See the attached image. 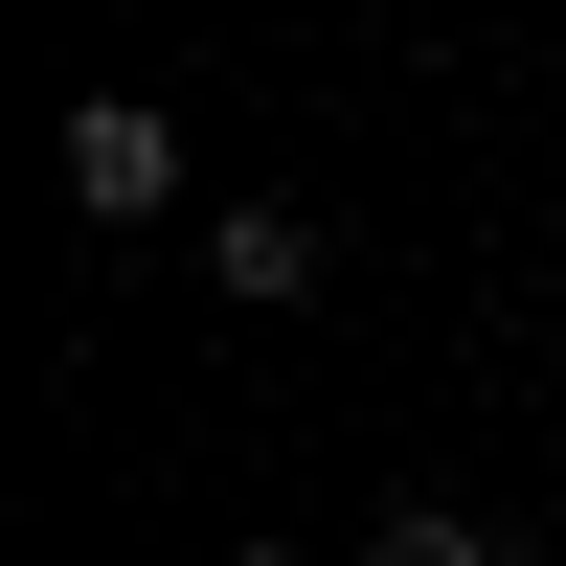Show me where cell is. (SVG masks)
Returning <instances> with one entry per match:
<instances>
[{
  "label": "cell",
  "instance_id": "cell-1",
  "mask_svg": "<svg viewBox=\"0 0 566 566\" xmlns=\"http://www.w3.org/2000/svg\"><path fill=\"white\" fill-rule=\"evenodd\" d=\"M69 205H91V227H159V205H181V136L136 114V91H91V114H69Z\"/></svg>",
  "mask_w": 566,
  "mask_h": 566
},
{
  "label": "cell",
  "instance_id": "cell-2",
  "mask_svg": "<svg viewBox=\"0 0 566 566\" xmlns=\"http://www.w3.org/2000/svg\"><path fill=\"white\" fill-rule=\"evenodd\" d=\"M205 272H227V295H317V227H295V205H227Z\"/></svg>",
  "mask_w": 566,
  "mask_h": 566
},
{
  "label": "cell",
  "instance_id": "cell-3",
  "mask_svg": "<svg viewBox=\"0 0 566 566\" xmlns=\"http://www.w3.org/2000/svg\"><path fill=\"white\" fill-rule=\"evenodd\" d=\"M363 566H499V544H476V522H453V499H408V522H386V544H363Z\"/></svg>",
  "mask_w": 566,
  "mask_h": 566
},
{
  "label": "cell",
  "instance_id": "cell-4",
  "mask_svg": "<svg viewBox=\"0 0 566 566\" xmlns=\"http://www.w3.org/2000/svg\"><path fill=\"white\" fill-rule=\"evenodd\" d=\"M250 566H295V544H250Z\"/></svg>",
  "mask_w": 566,
  "mask_h": 566
}]
</instances>
